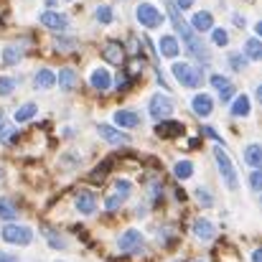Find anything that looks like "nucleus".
<instances>
[{"mask_svg":"<svg viewBox=\"0 0 262 262\" xmlns=\"http://www.w3.org/2000/svg\"><path fill=\"white\" fill-rule=\"evenodd\" d=\"M168 15H171V20H173V26H176V31L181 33V38L186 41V49H188V54L193 56V59H199L201 64H209L211 61V54H209V49L204 46V41L186 26V20L178 15V8L176 5H168Z\"/></svg>","mask_w":262,"mask_h":262,"instance_id":"obj_1","label":"nucleus"},{"mask_svg":"<svg viewBox=\"0 0 262 262\" xmlns=\"http://www.w3.org/2000/svg\"><path fill=\"white\" fill-rule=\"evenodd\" d=\"M214 158H216V166H219V173L224 178V183H227V188L229 191H234L237 186H239V178H237V171H234V163H232V158L216 145L214 148Z\"/></svg>","mask_w":262,"mask_h":262,"instance_id":"obj_2","label":"nucleus"},{"mask_svg":"<svg viewBox=\"0 0 262 262\" xmlns=\"http://www.w3.org/2000/svg\"><path fill=\"white\" fill-rule=\"evenodd\" d=\"M3 239L10 245H31L33 234L28 227H18V224H5L3 227Z\"/></svg>","mask_w":262,"mask_h":262,"instance_id":"obj_3","label":"nucleus"},{"mask_svg":"<svg viewBox=\"0 0 262 262\" xmlns=\"http://www.w3.org/2000/svg\"><path fill=\"white\" fill-rule=\"evenodd\" d=\"M173 77L183 87H199L201 84V72L188 67V64H173Z\"/></svg>","mask_w":262,"mask_h":262,"instance_id":"obj_4","label":"nucleus"},{"mask_svg":"<svg viewBox=\"0 0 262 262\" xmlns=\"http://www.w3.org/2000/svg\"><path fill=\"white\" fill-rule=\"evenodd\" d=\"M138 20H140L145 28H158V26L163 23V15H161V10L153 8L150 3H143V5L138 8Z\"/></svg>","mask_w":262,"mask_h":262,"instance_id":"obj_5","label":"nucleus"},{"mask_svg":"<svg viewBox=\"0 0 262 262\" xmlns=\"http://www.w3.org/2000/svg\"><path fill=\"white\" fill-rule=\"evenodd\" d=\"M130 191H133L130 181H117V186H115V193H110V196L104 199V206H107L110 211H115L120 204H125V199L130 196Z\"/></svg>","mask_w":262,"mask_h":262,"instance_id":"obj_6","label":"nucleus"},{"mask_svg":"<svg viewBox=\"0 0 262 262\" xmlns=\"http://www.w3.org/2000/svg\"><path fill=\"white\" fill-rule=\"evenodd\" d=\"M117 247H120V252H140V250H143V234L135 232V229H127V232L120 237Z\"/></svg>","mask_w":262,"mask_h":262,"instance_id":"obj_7","label":"nucleus"},{"mask_svg":"<svg viewBox=\"0 0 262 262\" xmlns=\"http://www.w3.org/2000/svg\"><path fill=\"white\" fill-rule=\"evenodd\" d=\"M173 112V102H171V97H161V94H156L153 99H150V115L156 117V120H163V117H168Z\"/></svg>","mask_w":262,"mask_h":262,"instance_id":"obj_8","label":"nucleus"},{"mask_svg":"<svg viewBox=\"0 0 262 262\" xmlns=\"http://www.w3.org/2000/svg\"><path fill=\"white\" fill-rule=\"evenodd\" d=\"M41 23H43L46 28H51V31H67V26H69L67 15H61V13H56V10L41 13Z\"/></svg>","mask_w":262,"mask_h":262,"instance_id":"obj_9","label":"nucleus"},{"mask_svg":"<svg viewBox=\"0 0 262 262\" xmlns=\"http://www.w3.org/2000/svg\"><path fill=\"white\" fill-rule=\"evenodd\" d=\"M102 56H104V61H110V64H125V49H122V43L120 41H110L104 49H102Z\"/></svg>","mask_w":262,"mask_h":262,"instance_id":"obj_10","label":"nucleus"},{"mask_svg":"<svg viewBox=\"0 0 262 262\" xmlns=\"http://www.w3.org/2000/svg\"><path fill=\"white\" fill-rule=\"evenodd\" d=\"M97 133H99V138H104L107 143H115V145H127V143H130V138H127L125 133H120V130H115V127H110V125H99Z\"/></svg>","mask_w":262,"mask_h":262,"instance_id":"obj_11","label":"nucleus"},{"mask_svg":"<svg viewBox=\"0 0 262 262\" xmlns=\"http://www.w3.org/2000/svg\"><path fill=\"white\" fill-rule=\"evenodd\" d=\"M191 107H193V112H196V115L209 117V115H211V110H214V99H211L209 94H196V97L191 99Z\"/></svg>","mask_w":262,"mask_h":262,"instance_id":"obj_12","label":"nucleus"},{"mask_svg":"<svg viewBox=\"0 0 262 262\" xmlns=\"http://www.w3.org/2000/svg\"><path fill=\"white\" fill-rule=\"evenodd\" d=\"M183 133V122H173V120H168V122H158L156 125V135L158 138H176V135H181Z\"/></svg>","mask_w":262,"mask_h":262,"instance_id":"obj_13","label":"nucleus"},{"mask_svg":"<svg viewBox=\"0 0 262 262\" xmlns=\"http://www.w3.org/2000/svg\"><path fill=\"white\" fill-rule=\"evenodd\" d=\"M77 209H79V214H94L97 199H94L89 191H79V193H77Z\"/></svg>","mask_w":262,"mask_h":262,"instance_id":"obj_14","label":"nucleus"},{"mask_svg":"<svg viewBox=\"0 0 262 262\" xmlns=\"http://www.w3.org/2000/svg\"><path fill=\"white\" fill-rule=\"evenodd\" d=\"M23 54H26V49L23 46H18V43H10V46H5L3 49V64H18L20 59H23Z\"/></svg>","mask_w":262,"mask_h":262,"instance_id":"obj_15","label":"nucleus"},{"mask_svg":"<svg viewBox=\"0 0 262 262\" xmlns=\"http://www.w3.org/2000/svg\"><path fill=\"white\" fill-rule=\"evenodd\" d=\"M193 234L199 237V239H214L216 237V229H214V224L211 222H206V219H199L196 224H193Z\"/></svg>","mask_w":262,"mask_h":262,"instance_id":"obj_16","label":"nucleus"},{"mask_svg":"<svg viewBox=\"0 0 262 262\" xmlns=\"http://www.w3.org/2000/svg\"><path fill=\"white\" fill-rule=\"evenodd\" d=\"M89 82H92V87L94 89L104 92V89H110L112 77H110V72H107V69H94V72H92V77H89Z\"/></svg>","mask_w":262,"mask_h":262,"instance_id":"obj_17","label":"nucleus"},{"mask_svg":"<svg viewBox=\"0 0 262 262\" xmlns=\"http://www.w3.org/2000/svg\"><path fill=\"white\" fill-rule=\"evenodd\" d=\"M191 23H193V31H199V33H204V31H211V28H214V18H211V13H206V10L196 13Z\"/></svg>","mask_w":262,"mask_h":262,"instance_id":"obj_18","label":"nucleus"},{"mask_svg":"<svg viewBox=\"0 0 262 262\" xmlns=\"http://www.w3.org/2000/svg\"><path fill=\"white\" fill-rule=\"evenodd\" d=\"M115 122H117V127H135V125H140V117L135 112L120 110V112H115Z\"/></svg>","mask_w":262,"mask_h":262,"instance_id":"obj_19","label":"nucleus"},{"mask_svg":"<svg viewBox=\"0 0 262 262\" xmlns=\"http://www.w3.org/2000/svg\"><path fill=\"white\" fill-rule=\"evenodd\" d=\"M245 161H247L252 168H260V163H262V148L257 145V143L247 145V150H245Z\"/></svg>","mask_w":262,"mask_h":262,"instance_id":"obj_20","label":"nucleus"},{"mask_svg":"<svg viewBox=\"0 0 262 262\" xmlns=\"http://www.w3.org/2000/svg\"><path fill=\"white\" fill-rule=\"evenodd\" d=\"M158 46H161V54H163V56H168V59L178 56V41H176L173 36H163Z\"/></svg>","mask_w":262,"mask_h":262,"instance_id":"obj_21","label":"nucleus"},{"mask_svg":"<svg viewBox=\"0 0 262 262\" xmlns=\"http://www.w3.org/2000/svg\"><path fill=\"white\" fill-rule=\"evenodd\" d=\"M54 84H56V74H54V72L41 69V72L36 74V87L38 89H51Z\"/></svg>","mask_w":262,"mask_h":262,"instance_id":"obj_22","label":"nucleus"},{"mask_svg":"<svg viewBox=\"0 0 262 262\" xmlns=\"http://www.w3.org/2000/svg\"><path fill=\"white\" fill-rule=\"evenodd\" d=\"M59 87L67 89V92H72V89L77 87V74H74V69H61V72H59Z\"/></svg>","mask_w":262,"mask_h":262,"instance_id":"obj_23","label":"nucleus"},{"mask_svg":"<svg viewBox=\"0 0 262 262\" xmlns=\"http://www.w3.org/2000/svg\"><path fill=\"white\" fill-rule=\"evenodd\" d=\"M110 168H112V158H110V161H104L99 168H94V171L89 173V181H92V183H97V186H99V183H104V178H107V173H110Z\"/></svg>","mask_w":262,"mask_h":262,"instance_id":"obj_24","label":"nucleus"},{"mask_svg":"<svg viewBox=\"0 0 262 262\" xmlns=\"http://www.w3.org/2000/svg\"><path fill=\"white\" fill-rule=\"evenodd\" d=\"M232 115H234V117H247V115H250V99H247L245 94L234 99V104H232Z\"/></svg>","mask_w":262,"mask_h":262,"instance_id":"obj_25","label":"nucleus"},{"mask_svg":"<svg viewBox=\"0 0 262 262\" xmlns=\"http://www.w3.org/2000/svg\"><path fill=\"white\" fill-rule=\"evenodd\" d=\"M245 54H247L252 61H260V59H262V43H260V38H250V41L245 43Z\"/></svg>","mask_w":262,"mask_h":262,"instance_id":"obj_26","label":"nucleus"},{"mask_svg":"<svg viewBox=\"0 0 262 262\" xmlns=\"http://www.w3.org/2000/svg\"><path fill=\"white\" fill-rule=\"evenodd\" d=\"M36 112H38V107H36L33 102H28V104H23V107L15 110V122H26V120H31Z\"/></svg>","mask_w":262,"mask_h":262,"instance_id":"obj_27","label":"nucleus"},{"mask_svg":"<svg viewBox=\"0 0 262 262\" xmlns=\"http://www.w3.org/2000/svg\"><path fill=\"white\" fill-rule=\"evenodd\" d=\"M0 143H18V133L10 122H0Z\"/></svg>","mask_w":262,"mask_h":262,"instance_id":"obj_28","label":"nucleus"},{"mask_svg":"<svg viewBox=\"0 0 262 262\" xmlns=\"http://www.w3.org/2000/svg\"><path fill=\"white\" fill-rule=\"evenodd\" d=\"M15 216H18V209H15V206H13L8 199H3V201H0V219H5V222H13Z\"/></svg>","mask_w":262,"mask_h":262,"instance_id":"obj_29","label":"nucleus"},{"mask_svg":"<svg viewBox=\"0 0 262 262\" xmlns=\"http://www.w3.org/2000/svg\"><path fill=\"white\" fill-rule=\"evenodd\" d=\"M173 173L178 176V178H191V176H193V166H191L188 161H178L176 168H173Z\"/></svg>","mask_w":262,"mask_h":262,"instance_id":"obj_30","label":"nucleus"},{"mask_svg":"<svg viewBox=\"0 0 262 262\" xmlns=\"http://www.w3.org/2000/svg\"><path fill=\"white\" fill-rule=\"evenodd\" d=\"M94 15H97L99 23H112V8H110V5H99Z\"/></svg>","mask_w":262,"mask_h":262,"instance_id":"obj_31","label":"nucleus"},{"mask_svg":"<svg viewBox=\"0 0 262 262\" xmlns=\"http://www.w3.org/2000/svg\"><path fill=\"white\" fill-rule=\"evenodd\" d=\"M140 72H143V61H140V59H133V64H127V72H125V74H127V79L133 82Z\"/></svg>","mask_w":262,"mask_h":262,"instance_id":"obj_32","label":"nucleus"},{"mask_svg":"<svg viewBox=\"0 0 262 262\" xmlns=\"http://www.w3.org/2000/svg\"><path fill=\"white\" fill-rule=\"evenodd\" d=\"M211 38H214V43H216V46H227V43H229V36H227V31H224V28H214Z\"/></svg>","mask_w":262,"mask_h":262,"instance_id":"obj_33","label":"nucleus"},{"mask_svg":"<svg viewBox=\"0 0 262 262\" xmlns=\"http://www.w3.org/2000/svg\"><path fill=\"white\" fill-rule=\"evenodd\" d=\"M43 234H46V239H49V245H51V247H56V250H64V247H67V245H64V239H61V237H56L51 229H43Z\"/></svg>","mask_w":262,"mask_h":262,"instance_id":"obj_34","label":"nucleus"},{"mask_svg":"<svg viewBox=\"0 0 262 262\" xmlns=\"http://www.w3.org/2000/svg\"><path fill=\"white\" fill-rule=\"evenodd\" d=\"M229 67H232L234 72H242V69H245V56H242V54H232V56H229Z\"/></svg>","mask_w":262,"mask_h":262,"instance_id":"obj_35","label":"nucleus"},{"mask_svg":"<svg viewBox=\"0 0 262 262\" xmlns=\"http://www.w3.org/2000/svg\"><path fill=\"white\" fill-rule=\"evenodd\" d=\"M15 89V82L10 79V77H0V94L5 97V94H10Z\"/></svg>","mask_w":262,"mask_h":262,"instance_id":"obj_36","label":"nucleus"},{"mask_svg":"<svg viewBox=\"0 0 262 262\" xmlns=\"http://www.w3.org/2000/svg\"><path fill=\"white\" fill-rule=\"evenodd\" d=\"M250 188H252V191H260L262 188V173L257 171V168H255L252 176H250Z\"/></svg>","mask_w":262,"mask_h":262,"instance_id":"obj_37","label":"nucleus"},{"mask_svg":"<svg viewBox=\"0 0 262 262\" xmlns=\"http://www.w3.org/2000/svg\"><path fill=\"white\" fill-rule=\"evenodd\" d=\"M77 43H74V38H56V49L59 51H72Z\"/></svg>","mask_w":262,"mask_h":262,"instance_id":"obj_38","label":"nucleus"},{"mask_svg":"<svg viewBox=\"0 0 262 262\" xmlns=\"http://www.w3.org/2000/svg\"><path fill=\"white\" fill-rule=\"evenodd\" d=\"M211 84L216 89H224V87H229V79L222 77V74H211Z\"/></svg>","mask_w":262,"mask_h":262,"instance_id":"obj_39","label":"nucleus"},{"mask_svg":"<svg viewBox=\"0 0 262 262\" xmlns=\"http://www.w3.org/2000/svg\"><path fill=\"white\" fill-rule=\"evenodd\" d=\"M196 196H199V201H204V206H211V204H214V199H211V193H209L206 188H199Z\"/></svg>","mask_w":262,"mask_h":262,"instance_id":"obj_40","label":"nucleus"},{"mask_svg":"<svg viewBox=\"0 0 262 262\" xmlns=\"http://www.w3.org/2000/svg\"><path fill=\"white\" fill-rule=\"evenodd\" d=\"M219 94H222V102H229L232 97H234V87L229 84V87H224V89H219Z\"/></svg>","mask_w":262,"mask_h":262,"instance_id":"obj_41","label":"nucleus"},{"mask_svg":"<svg viewBox=\"0 0 262 262\" xmlns=\"http://www.w3.org/2000/svg\"><path fill=\"white\" fill-rule=\"evenodd\" d=\"M115 84H117V89H127V87H130V79H127V74L122 72V74L117 77V82H115Z\"/></svg>","mask_w":262,"mask_h":262,"instance_id":"obj_42","label":"nucleus"},{"mask_svg":"<svg viewBox=\"0 0 262 262\" xmlns=\"http://www.w3.org/2000/svg\"><path fill=\"white\" fill-rule=\"evenodd\" d=\"M191 5H193V0H176V8H181V10H186Z\"/></svg>","mask_w":262,"mask_h":262,"instance_id":"obj_43","label":"nucleus"},{"mask_svg":"<svg viewBox=\"0 0 262 262\" xmlns=\"http://www.w3.org/2000/svg\"><path fill=\"white\" fill-rule=\"evenodd\" d=\"M0 262H18V257H13L8 252H0Z\"/></svg>","mask_w":262,"mask_h":262,"instance_id":"obj_44","label":"nucleus"},{"mask_svg":"<svg viewBox=\"0 0 262 262\" xmlns=\"http://www.w3.org/2000/svg\"><path fill=\"white\" fill-rule=\"evenodd\" d=\"M252 262H262V252H260V250H255V252H252Z\"/></svg>","mask_w":262,"mask_h":262,"instance_id":"obj_45","label":"nucleus"},{"mask_svg":"<svg viewBox=\"0 0 262 262\" xmlns=\"http://www.w3.org/2000/svg\"><path fill=\"white\" fill-rule=\"evenodd\" d=\"M0 178H3V168H0Z\"/></svg>","mask_w":262,"mask_h":262,"instance_id":"obj_46","label":"nucleus"}]
</instances>
